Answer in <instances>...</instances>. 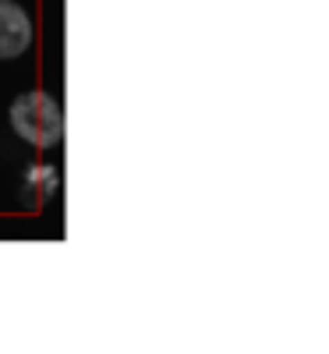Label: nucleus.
Wrapping results in <instances>:
<instances>
[{
	"instance_id": "f03ea898",
	"label": "nucleus",
	"mask_w": 329,
	"mask_h": 354,
	"mask_svg": "<svg viewBox=\"0 0 329 354\" xmlns=\"http://www.w3.org/2000/svg\"><path fill=\"white\" fill-rule=\"evenodd\" d=\"M32 46V18L15 0H0V61H15Z\"/></svg>"
},
{
	"instance_id": "f257e3e1",
	"label": "nucleus",
	"mask_w": 329,
	"mask_h": 354,
	"mask_svg": "<svg viewBox=\"0 0 329 354\" xmlns=\"http://www.w3.org/2000/svg\"><path fill=\"white\" fill-rule=\"evenodd\" d=\"M11 128L18 138H25L28 145H36V149H50V145L61 142L64 135V113H61V103H57L50 93L43 88H32V93H21L11 110Z\"/></svg>"
}]
</instances>
